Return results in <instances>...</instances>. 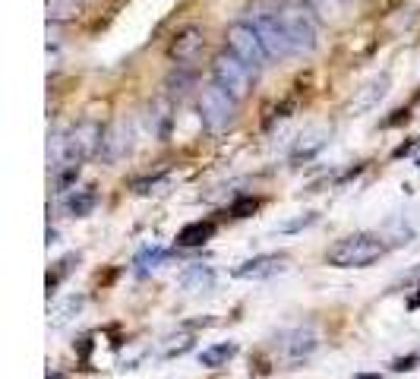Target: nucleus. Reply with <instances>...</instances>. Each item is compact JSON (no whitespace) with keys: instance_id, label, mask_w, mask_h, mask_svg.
Masks as SVG:
<instances>
[{"instance_id":"nucleus-1","label":"nucleus","mask_w":420,"mask_h":379,"mask_svg":"<svg viewBox=\"0 0 420 379\" xmlns=\"http://www.w3.org/2000/svg\"><path fill=\"white\" fill-rule=\"evenodd\" d=\"M243 19L256 29V35L263 38L269 57L285 60V57H291V54H294V45H291V38H288V29H285V23H281V10H272V7H266V3H250L247 13H243Z\"/></svg>"},{"instance_id":"nucleus-2","label":"nucleus","mask_w":420,"mask_h":379,"mask_svg":"<svg viewBox=\"0 0 420 379\" xmlns=\"http://www.w3.org/2000/svg\"><path fill=\"white\" fill-rule=\"evenodd\" d=\"M386 253V244L379 234H351L341 237L329 250V266L335 269H367Z\"/></svg>"},{"instance_id":"nucleus-3","label":"nucleus","mask_w":420,"mask_h":379,"mask_svg":"<svg viewBox=\"0 0 420 379\" xmlns=\"http://www.w3.org/2000/svg\"><path fill=\"white\" fill-rule=\"evenodd\" d=\"M253 76H256V70L250 67V64H243L234 51L218 54L215 64H212V79H215L225 92H231L237 101L250 95V89H253Z\"/></svg>"},{"instance_id":"nucleus-4","label":"nucleus","mask_w":420,"mask_h":379,"mask_svg":"<svg viewBox=\"0 0 420 379\" xmlns=\"http://www.w3.org/2000/svg\"><path fill=\"white\" fill-rule=\"evenodd\" d=\"M234 117H237V98L231 92H225L218 82L203 89V95H199V120L209 126L212 133L228 130L234 124Z\"/></svg>"},{"instance_id":"nucleus-5","label":"nucleus","mask_w":420,"mask_h":379,"mask_svg":"<svg viewBox=\"0 0 420 379\" xmlns=\"http://www.w3.org/2000/svg\"><path fill=\"white\" fill-rule=\"evenodd\" d=\"M228 48H231L243 64H250L256 73H259V70L266 67V60H269V51H266L263 38L256 35V29L247 19H240V23H234L231 29H228Z\"/></svg>"},{"instance_id":"nucleus-6","label":"nucleus","mask_w":420,"mask_h":379,"mask_svg":"<svg viewBox=\"0 0 420 379\" xmlns=\"http://www.w3.org/2000/svg\"><path fill=\"white\" fill-rule=\"evenodd\" d=\"M281 23L288 29V38L294 45V54H310L316 48V23L307 7H285Z\"/></svg>"},{"instance_id":"nucleus-7","label":"nucleus","mask_w":420,"mask_h":379,"mask_svg":"<svg viewBox=\"0 0 420 379\" xmlns=\"http://www.w3.org/2000/svg\"><path fill=\"white\" fill-rule=\"evenodd\" d=\"M316 344H319V338H316L313 326L288 329V332H281L275 338L278 357H281V360H288V364H300V360H307V357L316 351Z\"/></svg>"},{"instance_id":"nucleus-8","label":"nucleus","mask_w":420,"mask_h":379,"mask_svg":"<svg viewBox=\"0 0 420 379\" xmlns=\"http://www.w3.org/2000/svg\"><path fill=\"white\" fill-rule=\"evenodd\" d=\"M101 139H105V126H101V124H95V120H83V124H76L73 130L67 133L70 162H86V158L98 155Z\"/></svg>"},{"instance_id":"nucleus-9","label":"nucleus","mask_w":420,"mask_h":379,"mask_svg":"<svg viewBox=\"0 0 420 379\" xmlns=\"http://www.w3.org/2000/svg\"><path fill=\"white\" fill-rule=\"evenodd\" d=\"M130 146H133V126H130V120H114L111 126H105V139H101V149H98V155L105 158V162H120V158L130 152Z\"/></svg>"},{"instance_id":"nucleus-10","label":"nucleus","mask_w":420,"mask_h":379,"mask_svg":"<svg viewBox=\"0 0 420 379\" xmlns=\"http://www.w3.org/2000/svg\"><path fill=\"white\" fill-rule=\"evenodd\" d=\"M288 269V256H278V253H269V256H253V260L240 262L234 269V278H247V282H259V278H272L281 275Z\"/></svg>"},{"instance_id":"nucleus-11","label":"nucleus","mask_w":420,"mask_h":379,"mask_svg":"<svg viewBox=\"0 0 420 379\" xmlns=\"http://www.w3.org/2000/svg\"><path fill=\"white\" fill-rule=\"evenodd\" d=\"M386 92H389V73L376 76V79H370L367 86H360L357 95L351 98V104H348V111L351 114H360V111H373L376 104L386 98Z\"/></svg>"},{"instance_id":"nucleus-12","label":"nucleus","mask_w":420,"mask_h":379,"mask_svg":"<svg viewBox=\"0 0 420 379\" xmlns=\"http://www.w3.org/2000/svg\"><path fill=\"white\" fill-rule=\"evenodd\" d=\"M206 48V38L199 29H183L180 35H174L171 41V57L177 60V67H183V64H193L199 54H203Z\"/></svg>"},{"instance_id":"nucleus-13","label":"nucleus","mask_w":420,"mask_h":379,"mask_svg":"<svg viewBox=\"0 0 420 379\" xmlns=\"http://www.w3.org/2000/svg\"><path fill=\"white\" fill-rule=\"evenodd\" d=\"M215 284V269L206 266V262H190L183 272H180V288L187 294H206Z\"/></svg>"},{"instance_id":"nucleus-14","label":"nucleus","mask_w":420,"mask_h":379,"mask_svg":"<svg viewBox=\"0 0 420 379\" xmlns=\"http://www.w3.org/2000/svg\"><path fill=\"white\" fill-rule=\"evenodd\" d=\"M326 142H329V130L326 126H313V130H307V133L300 136V142L294 146V155H291V162L294 164H300V162H310V158L316 155V152L323 149Z\"/></svg>"},{"instance_id":"nucleus-15","label":"nucleus","mask_w":420,"mask_h":379,"mask_svg":"<svg viewBox=\"0 0 420 379\" xmlns=\"http://www.w3.org/2000/svg\"><path fill=\"white\" fill-rule=\"evenodd\" d=\"M215 237V222H190L177 231V246H203Z\"/></svg>"},{"instance_id":"nucleus-16","label":"nucleus","mask_w":420,"mask_h":379,"mask_svg":"<svg viewBox=\"0 0 420 379\" xmlns=\"http://www.w3.org/2000/svg\"><path fill=\"white\" fill-rule=\"evenodd\" d=\"M83 307H86V298H83V294H70L67 300H60V304L51 310L48 322H51L54 329H63L67 322H73V320H76V313L83 310Z\"/></svg>"},{"instance_id":"nucleus-17","label":"nucleus","mask_w":420,"mask_h":379,"mask_svg":"<svg viewBox=\"0 0 420 379\" xmlns=\"http://www.w3.org/2000/svg\"><path fill=\"white\" fill-rule=\"evenodd\" d=\"M98 206V193L92 190V186H86V190H76V193H70L67 200H63V208H67L73 218H86L92 215V208Z\"/></svg>"},{"instance_id":"nucleus-18","label":"nucleus","mask_w":420,"mask_h":379,"mask_svg":"<svg viewBox=\"0 0 420 379\" xmlns=\"http://www.w3.org/2000/svg\"><path fill=\"white\" fill-rule=\"evenodd\" d=\"M237 357V344L234 342H221V344H212V348H206L203 354H199V364L209 367V370H218V367H225L228 360H234Z\"/></svg>"},{"instance_id":"nucleus-19","label":"nucleus","mask_w":420,"mask_h":379,"mask_svg":"<svg viewBox=\"0 0 420 379\" xmlns=\"http://www.w3.org/2000/svg\"><path fill=\"white\" fill-rule=\"evenodd\" d=\"M165 260H171V250H161V246H146V250H139V256L133 260L136 275L146 278V275L152 272V269H158Z\"/></svg>"},{"instance_id":"nucleus-20","label":"nucleus","mask_w":420,"mask_h":379,"mask_svg":"<svg viewBox=\"0 0 420 379\" xmlns=\"http://www.w3.org/2000/svg\"><path fill=\"white\" fill-rule=\"evenodd\" d=\"M83 0H48V23H70L79 16Z\"/></svg>"},{"instance_id":"nucleus-21","label":"nucleus","mask_w":420,"mask_h":379,"mask_svg":"<svg viewBox=\"0 0 420 379\" xmlns=\"http://www.w3.org/2000/svg\"><path fill=\"white\" fill-rule=\"evenodd\" d=\"M303 7L310 13H316L319 19H335L338 10H341V0H303Z\"/></svg>"},{"instance_id":"nucleus-22","label":"nucleus","mask_w":420,"mask_h":379,"mask_svg":"<svg viewBox=\"0 0 420 379\" xmlns=\"http://www.w3.org/2000/svg\"><path fill=\"white\" fill-rule=\"evenodd\" d=\"M256 208H259V200H256V196H237V200L231 202V208H228V212H231L234 218H250Z\"/></svg>"},{"instance_id":"nucleus-23","label":"nucleus","mask_w":420,"mask_h":379,"mask_svg":"<svg viewBox=\"0 0 420 379\" xmlns=\"http://www.w3.org/2000/svg\"><path fill=\"white\" fill-rule=\"evenodd\" d=\"M168 184H171L168 177H149V180H136L133 190H136L139 196H152V193H165Z\"/></svg>"},{"instance_id":"nucleus-24","label":"nucleus","mask_w":420,"mask_h":379,"mask_svg":"<svg viewBox=\"0 0 420 379\" xmlns=\"http://www.w3.org/2000/svg\"><path fill=\"white\" fill-rule=\"evenodd\" d=\"M190 82H193V76H190V73L171 76V79H168V95H171V98H183V95H187V89H190Z\"/></svg>"},{"instance_id":"nucleus-25","label":"nucleus","mask_w":420,"mask_h":379,"mask_svg":"<svg viewBox=\"0 0 420 379\" xmlns=\"http://www.w3.org/2000/svg\"><path fill=\"white\" fill-rule=\"evenodd\" d=\"M73 262H79V256H67V260H60V262H57V272H54V275H48V298H51V291L60 284V278H63L70 269H73Z\"/></svg>"},{"instance_id":"nucleus-26","label":"nucleus","mask_w":420,"mask_h":379,"mask_svg":"<svg viewBox=\"0 0 420 379\" xmlns=\"http://www.w3.org/2000/svg\"><path fill=\"white\" fill-rule=\"evenodd\" d=\"M316 222V215L310 212V215H303V218H297V222H288V224H281L278 231H285V234H291V231H300V228H307V224H313Z\"/></svg>"},{"instance_id":"nucleus-27","label":"nucleus","mask_w":420,"mask_h":379,"mask_svg":"<svg viewBox=\"0 0 420 379\" xmlns=\"http://www.w3.org/2000/svg\"><path fill=\"white\" fill-rule=\"evenodd\" d=\"M414 364H417V354H408V357H398V360H395L392 367H395V370L401 373V370H414Z\"/></svg>"},{"instance_id":"nucleus-28","label":"nucleus","mask_w":420,"mask_h":379,"mask_svg":"<svg viewBox=\"0 0 420 379\" xmlns=\"http://www.w3.org/2000/svg\"><path fill=\"white\" fill-rule=\"evenodd\" d=\"M420 282V266L414 269V272H408L405 278H401V284H405V288H411V284H417Z\"/></svg>"},{"instance_id":"nucleus-29","label":"nucleus","mask_w":420,"mask_h":379,"mask_svg":"<svg viewBox=\"0 0 420 379\" xmlns=\"http://www.w3.org/2000/svg\"><path fill=\"white\" fill-rule=\"evenodd\" d=\"M414 149V142H405V146H398L395 149V158H401V155H408V152Z\"/></svg>"},{"instance_id":"nucleus-30","label":"nucleus","mask_w":420,"mask_h":379,"mask_svg":"<svg viewBox=\"0 0 420 379\" xmlns=\"http://www.w3.org/2000/svg\"><path fill=\"white\" fill-rule=\"evenodd\" d=\"M408 310H420V294H414V298L408 300Z\"/></svg>"},{"instance_id":"nucleus-31","label":"nucleus","mask_w":420,"mask_h":379,"mask_svg":"<svg viewBox=\"0 0 420 379\" xmlns=\"http://www.w3.org/2000/svg\"><path fill=\"white\" fill-rule=\"evenodd\" d=\"M51 244H57V231L48 228V246H51Z\"/></svg>"},{"instance_id":"nucleus-32","label":"nucleus","mask_w":420,"mask_h":379,"mask_svg":"<svg viewBox=\"0 0 420 379\" xmlns=\"http://www.w3.org/2000/svg\"><path fill=\"white\" fill-rule=\"evenodd\" d=\"M357 379H383V376H379V373H360Z\"/></svg>"},{"instance_id":"nucleus-33","label":"nucleus","mask_w":420,"mask_h":379,"mask_svg":"<svg viewBox=\"0 0 420 379\" xmlns=\"http://www.w3.org/2000/svg\"><path fill=\"white\" fill-rule=\"evenodd\" d=\"M281 3H285V7H300L303 0H281Z\"/></svg>"},{"instance_id":"nucleus-34","label":"nucleus","mask_w":420,"mask_h":379,"mask_svg":"<svg viewBox=\"0 0 420 379\" xmlns=\"http://www.w3.org/2000/svg\"><path fill=\"white\" fill-rule=\"evenodd\" d=\"M48 379H63V376H60V373H51V376H48Z\"/></svg>"},{"instance_id":"nucleus-35","label":"nucleus","mask_w":420,"mask_h":379,"mask_svg":"<svg viewBox=\"0 0 420 379\" xmlns=\"http://www.w3.org/2000/svg\"><path fill=\"white\" fill-rule=\"evenodd\" d=\"M417 168H420V158H417Z\"/></svg>"}]
</instances>
